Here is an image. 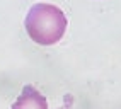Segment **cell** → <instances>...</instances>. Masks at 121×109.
I'll list each match as a JSON object with an SVG mask.
<instances>
[{"label": "cell", "instance_id": "1", "mask_svg": "<svg viewBox=\"0 0 121 109\" xmlns=\"http://www.w3.org/2000/svg\"><path fill=\"white\" fill-rule=\"evenodd\" d=\"M24 26L26 33L36 44L51 46L63 38L68 21L58 7L51 4H36L29 9Z\"/></svg>", "mask_w": 121, "mask_h": 109}, {"label": "cell", "instance_id": "2", "mask_svg": "<svg viewBox=\"0 0 121 109\" xmlns=\"http://www.w3.org/2000/svg\"><path fill=\"white\" fill-rule=\"evenodd\" d=\"M10 109H48L46 97L33 85H24Z\"/></svg>", "mask_w": 121, "mask_h": 109}]
</instances>
